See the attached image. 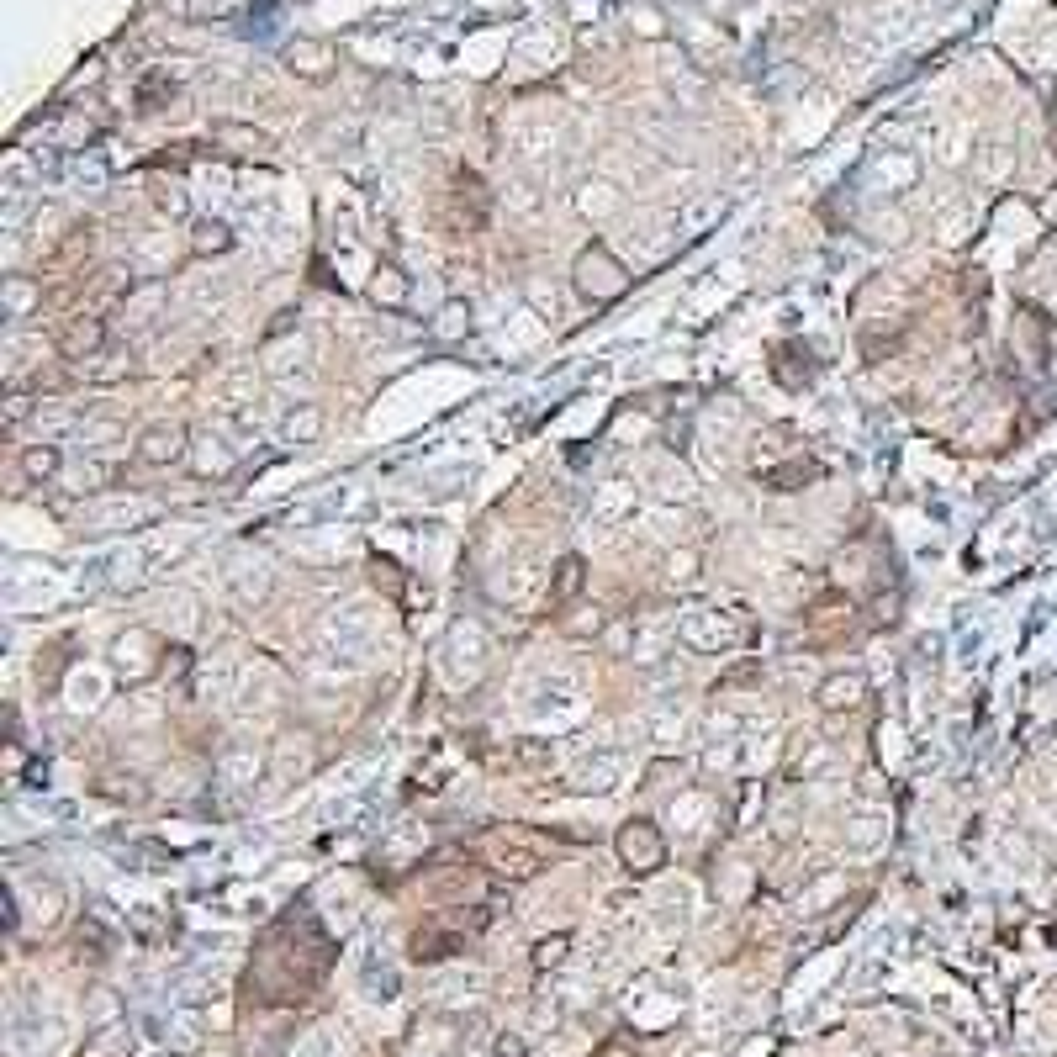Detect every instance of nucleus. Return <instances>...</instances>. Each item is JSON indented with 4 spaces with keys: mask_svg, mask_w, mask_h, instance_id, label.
<instances>
[{
    "mask_svg": "<svg viewBox=\"0 0 1057 1057\" xmlns=\"http://www.w3.org/2000/svg\"><path fill=\"white\" fill-rule=\"evenodd\" d=\"M571 281H577V291L587 296V302H614V296L629 286V270L614 259L608 244H587L577 254V265H571Z\"/></svg>",
    "mask_w": 1057,
    "mask_h": 1057,
    "instance_id": "1",
    "label": "nucleus"
},
{
    "mask_svg": "<svg viewBox=\"0 0 1057 1057\" xmlns=\"http://www.w3.org/2000/svg\"><path fill=\"white\" fill-rule=\"evenodd\" d=\"M614 851H619V862L629 867V873H656V867L666 862V841H661L656 820H629L614 836Z\"/></svg>",
    "mask_w": 1057,
    "mask_h": 1057,
    "instance_id": "2",
    "label": "nucleus"
},
{
    "mask_svg": "<svg viewBox=\"0 0 1057 1057\" xmlns=\"http://www.w3.org/2000/svg\"><path fill=\"white\" fill-rule=\"evenodd\" d=\"M180 455H185V423H148V429L138 434V444H133V460L148 466V471L175 466Z\"/></svg>",
    "mask_w": 1057,
    "mask_h": 1057,
    "instance_id": "3",
    "label": "nucleus"
},
{
    "mask_svg": "<svg viewBox=\"0 0 1057 1057\" xmlns=\"http://www.w3.org/2000/svg\"><path fill=\"white\" fill-rule=\"evenodd\" d=\"M804 629H809L814 645H836V640H846V635H851V603L841 598V592H825V598H814L809 614H804Z\"/></svg>",
    "mask_w": 1057,
    "mask_h": 1057,
    "instance_id": "4",
    "label": "nucleus"
},
{
    "mask_svg": "<svg viewBox=\"0 0 1057 1057\" xmlns=\"http://www.w3.org/2000/svg\"><path fill=\"white\" fill-rule=\"evenodd\" d=\"M101 344H106V323L96 318V312H74V318H64V328H59V349H64L69 360H90Z\"/></svg>",
    "mask_w": 1057,
    "mask_h": 1057,
    "instance_id": "5",
    "label": "nucleus"
},
{
    "mask_svg": "<svg viewBox=\"0 0 1057 1057\" xmlns=\"http://www.w3.org/2000/svg\"><path fill=\"white\" fill-rule=\"evenodd\" d=\"M90 249H96V228H90V222H80V228H69L64 244L43 259V270H48V275H85Z\"/></svg>",
    "mask_w": 1057,
    "mask_h": 1057,
    "instance_id": "6",
    "label": "nucleus"
},
{
    "mask_svg": "<svg viewBox=\"0 0 1057 1057\" xmlns=\"http://www.w3.org/2000/svg\"><path fill=\"white\" fill-rule=\"evenodd\" d=\"M862 698H867V677H862V672H836V677H825L820 688H814V703H820L825 714L857 709Z\"/></svg>",
    "mask_w": 1057,
    "mask_h": 1057,
    "instance_id": "7",
    "label": "nucleus"
},
{
    "mask_svg": "<svg viewBox=\"0 0 1057 1057\" xmlns=\"http://www.w3.org/2000/svg\"><path fill=\"white\" fill-rule=\"evenodd\" d=\"M582 587H587V561L582 555H561V561H555V577H550V608L577 603Z\"/></svg>",
    "mask_w": 1057,
    "mask_h": 1057,
    "instance_id": "8",
    "label": "nucleus"
},
{
    "mask_svg": "<svg viewBox=\"0 0 1057 1057\" xmlns=\"http://www.w3.org/2000/svg\"><path fill=\"white\" fill-rule=\"evenodd\" d=\"M492 862H497V873L503 878H534L545 867L540 851H529V846H508V841H497L492 846Z\"/></svg>",
    "mask_w": 1057,
    "mask_h": 1057,
    "instance_id": "9",
    "label": "nucleus"
},
{
    "mask_svg": "<svg viewBox=\"0 0 1057 1057\" xmlns=\"http://www.w3.org/2000/svg\"><path fill=\"white\" fill-rule=\"evenodd\" d=\"M281 434H286V444H312L323 434V407H312V402L291 407V413L281 418Z\"/></svg>",
    "mask_w": 1057,
    "mask_h": 1057,
    "instance_id": "10",
    "label": "nucleus"
},
{
    "mask_svg": "<svg viewBox=\"0 0 1057 1057\" xmlns=\"http://www.w3.org/2000/svg\"><path fill=\"white\" fill-rule=\"evenodd\" d=\"M59 466H64L59 444H27V450H22V476H27V481H48V476H59Z\"/></svg>",
    "mask_w": 1057,
    "mask_h": 1057,
    "instance_id": "11",
    "label": "nucleus"
},
{
    "mask_svg": "<svg viewBox=\"0 0 1057 1057\" xmlns=\"http://www.w3.org/2000/svg\"><path fill=\"white\" fill-rule=\"evenodd\" d=\"M32 302H43V291H32L22 275H11V281H6V318H22Z\"/></svg>",
    "mask_w": 1057,
    "mask_h": 1057,
    "instance_id": "12",
    "label": "nucleus"
},
{
    "mask_svg": "<svg viewBox=\"0 0 1057 1057\" xmlns=\"http://www.w3.org/2000/svg\"><path fill=\"white\" fill-rule=\"evenodd\" d=\"M809 476H820V466H809V460H793V466H783V471H767L762 481H767V487H777V492H793V481H809Z\"/></svg>",
    "mask_w": 1057,
    "mask_h": 1057,
    "instance_id": "13",
    "label": "nucleus"
},
{
    "mask_svg": "<svg viewBox=\"0 0 1057 1057\" xmlns=\"http://www.w3.org/2000/svg\"><path fill=\"white\" fill-rule=\"evenodd\" d=\"M323 59H328L323 48H307V43H302V48H291V69H302L307 80H323V74H328V64H323Z\"/></svg>",
    "mask_w": 1057,
    "mask_h": 1057,
    "instance_id": "14",
    "label": "nucleus"
},
{
    "mask_svg": "<svg viewBox=\"0 0 1057 1057\" xmlns=\"http://www.w3.org/2000/svg\"><path fill=\"white\" fill-rule=\"evenodd\" d=\"M228 244H233V238H228V228H222V222H201V228H196V249H201V254H207V249L222 254Z\"/></svg>",
    "mask_w": 1057,
    "mask_h": 1057,
    "instance_id": "15",
    "label": "nucleus"
},
{
    "mask_svg": "<svg viewBox=\"0 0 1057 1057\" xmlns=\"http://www.w3.org/2000/svg\"><path fill=\"white\" fill-rule=\"evenodd\" d=\"M370 291H376V302H381V296H386V302H402V296H407V286L397 281V270H381V275H376V286H370Z\"/></svg>",
    "mask_w": 1057,
    "mask_h": 1057,
    "instance_id": "16",
    "label": "nucleus"
},
{
    "mask_svg": "<svg viewBox=\"0 0 1057 1057\" xmlns=\"http://www.w3.org/2000/svg\"><path fill=\"white\" fill-rule=\"evenodd\" d=\"M709 217H714V201H698V207H688V217H682V228H688V233H698Z\"/></svg>",
    "mask_w": 1057,
    "mask_h": 1057,
    "instance_id": "17",
    "label": "nucleus"
},
{
    "mask_svg": "<svg viewBox=\"0 0 1057 1057\" xmlns=\"http://www.w3.org/2000/svg\"><path fill=\"white\" fill-rule=\"evenodd\" d=\"M159 207L170 212V217H185V196L180 191H159Z\"/></svg>",
    "mask_w": 1057,
    "mask_h": 1057,
    "instance_id": "18",
    "label": "nucleus"
},
{
    "mask_svg": "<svg viewBox=\"0 0 1057 1057\" xmlns=\"http://www.w3.org/2000/svg\"><path fill=\"white\" fill-rule=\"evenodd\" d=\"M460 318H466V312H460V307H450V312H444V323H439V333H444V339H455V333H460Z\"/></svg>",
    "mask_w": 1057,
    "mask_h": 1057,
    "instance_id": "19",
    "label": "nucleus"
},
{
    "mask_svg": "<svg viewBox=\"0 0 1057 1057\" xmlns=\"http://www.w3.org/2000/svg\"><path fill=\"white\" fill-rule=\"evenodd\" d=\"M518 762H529V767H540V762H550V756H545L540 746H518Z\"/></svg>",
    "mask_w": 1057,
    "mask_h": 1057,
    "instance_id": "20",
    "label": "nucleus"
}]
</instances>
